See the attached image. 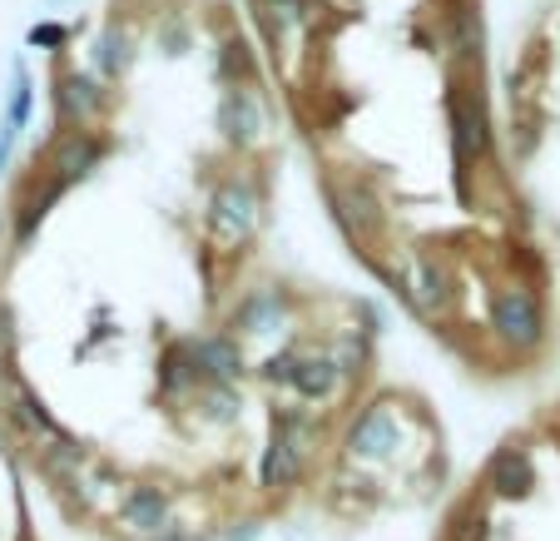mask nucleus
Wrapping results in <instances>:
<instances>
[{
  "mask_svg": "<svg viewBox=\"0 0 560 541\" xmlns=\"http://www.w3.org/2000/svg\"><path fill=\"white\" fill-rule=\"evenodd\" d=\"M491 329H497L501 343H511L516 353H530L540 338H546V308L530 288L511 284L491 298Z\"/></svg>",
  "mask_w": 560,
  "mask_h": 541,
  "instance_id": "1",
  "label": "nucleus"
},
{
  "mask_svg": "<svg viewBox=\"0 0 560 541\" xmlns=\"http://www.w3.org/2000/svg\"><path fill=\"white\" fill-rule=\"evenodd\" d=\"M307 442H313V433H307L303 417H278V423H273V442H268L264 462H258V482H264L268 492H288L298 477H303Z\"/></svg>",
  "mask_w": 560,
  "mask_h": 541,
  "instance_id": "2",
  "label": "nucleus"
},
{
  "mask_svg": "<svg viewBox=\"0 0 560 541\" xmlns=\"http://www.w3.org/2000/svg\"><path fill=\"white\" fill-rule=\"evenodd\" d=\"M209 219H213V234L219 239L244 244V239L258 229V189L248 180L219 184V194H213V204H209Z\"/></svg>",
  "mask_w": 560,
  "mask_h": 541,
  "instance_id": "3",
  "label": "nucleus"
},
{
  "mask_svg": "<svg viewBox=\"0 0 560 541\" xmlns=\"http://www.w3.org/2000/svg\"><path fill=\"white\" fill-rule=\"evenodd\" d=\"M446 115H452V149H456V164H476L481 154L491 149V125H487V110H481V100L462 95V90H452L446 95Z\"/></svg>",
  "mask_w": 560,
  "mask_h": 541,
  "instance_id": "4",
  "label": "nucleus"
},
{
  "mask_svg": "<svg viewBox=\"0 0 560 541\" xmlns=\"http://www.w3.org/2000/svg\"><path fill=\"white\" fill-rule=\"evenodd\" d=\"M392 447H397V413H392L387 403H372L368 413L352 417V427H348V452L352 457L377 462V457H387Z\"/></svg>",
  "mask_w": 560,
  "mask_h": 541,
  "instance_id": "5",
  "label": "nucleus"
},
{
  "mask_svg": "<svg viewBox=\"0 0 560 541\" xmlns=\"http://www.w3.org/2000/svg\"><path fill=\"white\" fill-rule=\"evenodd\" d=\"M55 105H60V119L65 125H90V119L105 115L109 95L100 90V80H90V74L70 70L55 80Z\"/></svg>",
  "mask_w": 560,
  "mask_h": 541,
  "instance_id": "6",
  "label": "nucleus"
},
{
  "mask_svg": "<svg viewBox=\"0 0 560 541\" xmlns=\"http://www.w3.org/2000/svg\"><path fill=\"white\" fill-rule=\"evenodd\" d=\"M119 521H125L129 531H139V537H164L170 527V497L159 487H129L125 497H119Z\"/></svg>",
  "mask_w": 560,
  "mask_h": 541,
  "instance_id": "7",
  "label": "nucleus"
},
{
  "mask_svg": "<svg viewBox=\"0 0 560 541\" xmlns=\"http://www.w3.org/2000/svg\"><path fill=\"white\" fill-rule=\"evenodd\" d=\"M100 160H105V145H100L95 135H85V129H65L60 145H55V154H50V170H55V180L70 189V184L85 180Z\"/></svg>",
  "mask_w": 560,
  "mask_h": 541,
  "instance_id": "8",
  "label": "nucleus"
},
{
  "mask_svg": "<svg viewBox=\"0 0 560 541\" xmlns=\"http://www.w3.org/2000/svg\"><path fill=\"white\" fill-rule=\"evenodd\" d=\"M487 487L506 502L530 497V487H536V468H530L526 447H501V452L491 457L487 462Z\"/></svg>",
  "mask_w": 560,
  "mask_h": 541,
  "instance_id": "9",
  "label": "nucleus"
},
{
  "mask_svg": "<svg viewBox=\"0 0 560 541\" xmlns=\"http://www.w3.org/2000/svg\"><path fill=\"white\" fill-rule=\"evenodd\" d=\"M194 362H199V378L209 382V388H229V382L244 378V353H238V343L229 338H194Z\"/></svg>",
  "mask_w": 560,
  "mask_h": 541,
  "instance_id": "10",
  "label": "nucleus"
},
{
  "mask_svg": "<svg viewBox=\"0 0 560 541\" xmlns=\"http://www.w3.org/2000/svg\"><path fill=\"white\" fill-rule=\"evenodd\" d=\"M342 368L332 353H298V372H293V393L307 398V403H328L338 393Z\"/></svg>",
  "mask_w": 560,
  "mask_h": 541,
  "instance_id": "11",
  "label": "nucleus"
},
{
  "mask_svg": "<svg viewBox=\"0 0 560 541\" xmlns=\"http://www.w3.org/2000/svg\"><path fill=\"white\" fill-rule=\"evenodd\" d=\"M219 129H223V139H229V145H254V139H258V129H264V115H258L254 95H248L244 85L223 90V100H219Z\"/></svg>",
  "mask_w": 560,
  "mask_h": 541,
  "instance_id": "12",
  "label": "nucleus"
},
{
  "mask_svg": "<svg viewBox=\"0 0 560 541\" xmlns=\"http://www.w3.org/2000/svg\"><path fill=\"white\" fill-rule=\"evenodd\" d=\"M11 417L25 427V433L35 437V442H45V447H50V452H55V447H65V442H70V433H65V427L55 423L50 413H45V407H40V398H35L31 388H25V382H11Z\"/></svg>",
  "mask_w": 560,
  "mask_h": 541,
  "instance_id": "13",
  "label": "nucleus"
},
{
  "mask_svg": "<svg viewBox=\"0 0 560 541\" xmlns=\"http://www.w3.org/2000/svg\"><path fill=\"white\" fill-rule=\"evenodd\" d=\"M189 382H199V362H194V348H189V343H174V348L164 353V372H159V388H164V393H184Z\"/></svg>",
  "mask_w": 560,
  "mask_h": 541,
  "instance_id": "14",
  "label": "nucleus"
},
{
  "mask_svg": "<svg viewBox=\"0 0 560 541\" xmlns=\"http://www.w3.org/2000/svg\"><path fill=\"white\" fill-rule=\"evenodd\" d=\"M487 537H491V517L476 502L456 507L452 521H446V541H487Z\"/></svg>",
  "mask_w": 560,
  "mask_h": 541,
  "instance_id": "15",
  "label": "nucleus"
},
{
  "mask_svg": "<svg viewBox=\"0 0 560 541\" xmlns=\"http://www.w3.org/2000/svg\"><path fill=\"white\" fill-rule=\"evenodd\" d=\"M95 60H100V70H105L109 80H119V74L129 70V60H135V55H129V35L125 31H105L100 35V45H95Z\"/></svg>",
  "mask_w": 560,
  "mask_h": 541,
  "instance_id": "16",
  "label": "nucleus"
},
{
  "mask_svg": "<svg viewBox=\"0 0 560 541\" xmlns=\"http://www.w3.org/2000/svg\"><path fill=\"white\" fill-rule=\"evenodd\" d=\"M60 194H65V184H60V180H50L40 194H35L31 204H25V214H21V219H15V239H21V244L35 234V229H40V219H45V214H50V204L60 199Z\"/></svg>",
  "mask_w": 560,
  "mask_h": 541,
  "instance_id": "17",
  "label": "nucleus"
},
{
  "mask_svg": "<svg viewBox=\"0 0 560 541\" xmlns=\"http://www.w3.org/2000/svg\"><path fill=\"white\" fill-rule=\"evenodd\" d=\"M273 313H278V293H254L244 303V313H238V323H244L248 333H268L273 329Z\"/></svg>",
  "mask_w": 560,
  "mask_h": 541,
  "instance_id": "18",
  "label": "nucleus"
},
{
  "mask_svg": "<svg viewBox=\"0 0 560 541\" xmlns=\"http://www.w3.org/2000/svg\"><path fill=\"white\" fill-rule=\"evenodd\" d=\"M25 119H31V80H25V70H15V95H11V119H5V129H21Z\"/></svg>",
  "mask_w": 560,
  "mask_h": 541,
  "instance_id": "19",
  "label": "nucleus"
},
{
  "mask_svg": "<svg viewBox=\"0 0 560 541\" xmlns=\"http://www.w3.org/2000/svg\"><path fill=\"white\" fill-rule=\"evenodd\" d=\"M203 403H209V423H233V417H238V398H233L229 388H209Z\"/></svg>",
  "mask_w": 560,
  "mask_h": 541,
  "instance_id": "20",
  "label": "nucleus"
},
{
  "mask_svg": "<svg viewBox=\"0 0 560 541\" xmlns=\"http://www.w3.org/2000/svg\"><path fill=\"white\" fill-rule=\"evenodd\" d=\"M268 11H278V25H298L307 15V0H268Z\"/></svg>",
  "mask_w": 560,
  "mask_h": 541,
  "instance_id": "21",
  "label": "nucleus"
},
{
  "mask_svg": "<svg viewBox=\"0 0 560 541\" xmlns=\"http://www.w3.org/2000/svg\"><path fill=\"white\" fill-rule=\"evenodd\" d=\"M31 45H65V25H35Z\"/></svg>",
  "mask_w": 560,
  "mask_h": 541,
  "instance_id": "22",
  "label": "nucleus"
},
{
  "mask_svg": "<svg viewBox=\"0 0 560 541\" xmlns=\"http://www.w3.org/2000/svg\"><path fill=\"white\" fill-rule=\"evenodd\" d=\"M223 541H258V527H254V521H244V527H233Z\"/></svg>",
  "mask_w": 560,
  "mask_h": 541,
  "instance_id": "23",
  "label": "nucleus"
},
{
  "mask_svg": "<svg viewBox=\"0 0 560 541\" xmlns=\"http://www.w3.org/2000/svg\"><path fill=\"white\" fill-rule=\"evenodd\" d=\"M11 139H15V129H0V170H5V160H11Z\"/></svg>",
  "mask_w": 560,
  "mask_h": 541,
  "instance_id": "24",
  "label": "nucleus"
},
{
  "mask_svg": "<svg viewBox=\"0 0 560 541\" xmlns=\"http://www.w3.org/2000/svg\"><path fill=\"white\" fill-rule=\"evenodd\" d=\"M159 541H199V537H194V531H179V527H174V531H164Z\"/></svg>",
  "mask_w": 560,
  "mask_h": 541,
  "instance_id": "25",
  "label": "nucleus"
}]
</instances>
